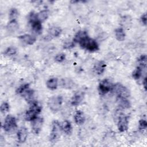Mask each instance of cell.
<instances>
[{"instance_id":"obj_1","label":"cell","mask_w":147,"mask_h":147,"mask_svg":"<svg viewBox=\"0 0 147 147\" xmlns=\"http://www.w3.org/2000/svg\"><path fill=\"white\" fill-rule=\"evenodd\" d=\"M29 104L30 107L25 113V118L26 121L32 122L41 112L42 106L37 101L34 100L30 102Z\"/></svg>"},{"instance_id":"obj_2","label":"cell","mask_w":147,"mask_h":147,"mask_svg":"<svg viewBox=\"0 0 147 147\" xmlns=\"http://www.w3.org/2000/svg\"><path fill=\"white\" fill-rule=\"evenodd\" d=\"M80 47L90 52H94L99 50V45L98 42L93 38L90 37H87L79 43Z\"/></svg>"},{"instance_id":"obj_3","label":"cell","mask_w":147,"mask_h":147,"mask_svg":"<svg viewBox=\"0 0 147 147\" xmlns=\"http://www.w3.org/2000/svg\"><path fill=\"white\" fill-rule=\"evenodd\" d=\"M111 91L116 94L118 98L127 99L130 96V91L127 87L119 83L113 84Z\"/></svg>"},{"instance_id":"obj_4","label":"cell","mask_w":147,"mask_h":147,"mask_svg":"<svg viewBox=\"0 0 147 147\" xmlns=\"http://www.w3.org/2000/svg\"><path fill=\"white\" fill-rule=\"evenodd\" d=\"M63 98L61 95H55L51 97L48 101V106L53 112L58 111L63 104Z\"/></svg>"},{"instance_id":"obj_5","label":"cell","mask_w":147,"mask_h":147,"mask_svg":"<svg viewBox=\"0 0 147 147\" xmlns=\"http://www.w3.org/2000/svg\"><path fill=\"white\" fill-rule=\"evenodd\" d=\"M61 124L59 121L55 120L52 123V129L49 135V141L52 143L56 142L61 136Z\"/></svg>"},{"instance_id":"obj_6","label":"cell","mask_w":147,"mask_h":147,"mask_svg":"<svg viewBox=\"0 0 147 147\" xmlns=\"http://www.w3.org/2000/svg\"><path fill=\"white\" fill-rule=\"evenodd\" d=\"M2 127L6 132H11L14 130L17 127L16 118L11 115H7L4 119Z\"/></svg>"},{"instance_id":"obj_7","label":"cell","mask_w":147,"mask_h":147,"mask_svg":"<svg viewBox=\"0 0 147 147\" xmlns=\"http://www.w3.org/2000/svg\"><path fill=\"white\" fill-rule=\"evenodd\" d=\"M113 84L109 79H105L99 83L98 90L99 94L102 96L106 95L111 91Z\"/></svg>"},{"instance_id":"obj_8","label":"cell","mask_w":147,"mask_h":147,"mask_svg":"<svg viewBox=\"0 0 147 147\" xmlns=\"http://www.w3.org/2000/svg\"><path fill=\"white\" fill-rule=\"evenodd\" d=\"M117 127L120 132L126 131L129 127L128 117L124 115H120L118 119Z\"/></svg>"},{"instance_id":"obj_9","label":"cell","mask_w":147,"mask_h":147,"mask_svg":"<svg viewBox=\"0 0 147 147\" xmlns=\"http://www.w3.org/2000/svg\"><path fill=\"white\" fill-rule=\"evenodd\" d=\"M43 122V118L39 117H37L33 121H32V129L33 132L35 134H38V133H40L42 129Z\"/></svg>"},{"instance_id":"obj_10","label":"cell","mask_w":147,"mask_h":147,"mask_svg":"<svg viewBox=\"0 0 147 147\" xmlns=\"http://www.w3.org/2000/svg\"><path fill=\"white\" fill-rule=\"evenodd\" d=\"M84 97V93L82 91L76 92L72 97L71 104L73 106H78L83 101Z\"/></svg>"},{"instance_id":"obj_11","label":"cell","mask_w":147,"mask_h":147,"mask_svg":"<svg viewBox=\"0 0 147 147\" xmlns=\"http://www.w3.org/2000/svg\"><path fill=\"white\" fill-rule=\"evenodd\" d=\"M19 39L21 41L26 45H33L36 41V37L34 36L29 34H25L19 36Z\"/></svg>"},{"instance_id":"obj_12","label":"cell","mask_w":147,"mask_h":147,"mask_svg":"<svg viewBox=\"0 0 147 147\" xmlns=\"http://www.w3.org/2000/svg\"><path fill=\"white\" fill-rule=\"evenodd\" d=\"M28 136V131L26 127H21L17 131V140L20 143H24L26 141Z\"/></svg>"},{"instance_id":"obj_13","label":"cell","mask_w":147,"mask_h":147,"mask_svg":"<svg viewBox=\"0 0 147 147\" xmlns=\"http://www.w3.org/2000/svg\"><path fill=\"white\" fill-rule=\"evenodd\" d=\"M106 68V64L105 62L103 60H100L98 61L94 66V72L97 75H102L105 71Z\"/></svg>"},{"instance_id":"obj_14","label":"cell","mask_w":147,"mask_h":147,"mask_svg":"<svg viewBox=\"0 0 147 147\" xmlns=\"http://www.w3.org/2000/svg\"><path fill=\"white\" fill-rule=\"evenodd\" d=\"M75 122L79 125H82L86 121V117L84 113L81 110H77L75 113L74 117Z\"/></svg>"},{"instance_id":"obj_15","label":"cell","mask_w":147,"mask_h":147,"mask_svg":"<svg viewBox=\"0 0 147 147\" xmlns=\"http://www.w3.org/2000/svg\"><path fill=\"white\" fill-rule=\"evenodd\" d=\"M88 37H89V36L86 31L79 30L75 34L72 40L74 41V42L75 44L76 43L79 44L80 41H82V40H83L84 39Z\"/></svg>"},{"instance_id":"obj_16","label":"cell","mask_w":147,"mask_h":147,"mask_svg":"<svg viewBox=\"0 0 147 147\" xmlns=\"http://www.w3.org/2000/svg\"><path fill=\"white\" fill-rule=\"evenodd\" d=\"M74 85V81L68 78H63L60 81V86L63 88L71 89Z\"/></svg>"},{"instance_id":"obj_17","label":"cell","mask_w":147,"mask_h":147,"mask_svg":"<svg viewBox=\"0 0 147 147\" xmlns=\"http://www.w3.org/2000/svg\"><path fill=\"white\" fill-rule=\"evenodd\" d=\"M42 22L39 21L38 20H36L32 23L31 27L32 29V31L36 34H40L42 33Z\"/></svg>"},{"instance_id":"obj_18","label":"cell","mask_w":147,"mask_h":147,"mask_svg":"<svg viewBox=\"0 0 147 147\" xmlns=\"http://www.w3.org/2000/svg\"><path fill=\"white\" fill-rule=\"evenodd\" d=\"M62 30L61 29L56 26H51L48 29V36L51 37H59L61 33Z\"/></svg>"},{"instance_id":"obj_19","label":"cell","mask_w":147,"mask_h":147,"mask_svg":"<svg viewBox=\"0 0 147 147\" xmlns=\"http://www.w3.org/2000/svg\"><path fill=\"white\" fill-rule=\"evenodd\" d=\"M61 130L64 132L66 134L69 135L72 133V127L71 122L68 120H64L61 123Z\"/></svg>"},{"instance_id":"obj_20","label":"cell","mask_w":147,"mask_h":147,"mask_svg":"<svg viewBox=\"0 0 147 147\" xmlns=\"http://www.w3.org/2000/svg\"><path fill=\"white\" fill-rule=\"evenodd\" d=\"M19 28V25L16 20H10L6 25V29L9 32L14 33Z\"/></svg>"},{"instance_id":"obj_21","label":"cell","mask_w":147,"mask_h":147,"mask_svg":"<svg viewBox=\"0 0 147 147\" xmlns=\"http://www.w3.org/2000/svg\"><path fill=\"white\" fill-rule=\"evenodd\" d=\"M47 88L51 90H55L58 86V79L56 78H52L49 79L46 82Z\"/></svg>"},{"instance_id":"obj_22","label":"cell","mask_w":147,"mask_h":147,"mask_svg":"<svg viewBox=\"0 0 147 147\" xmlns=\"http://www.w3.org/2000/svg\"><path fill=\"white\" fill-rule=\"evenodd\" d=\"M34 91L33 90L29 88L28 89H27L22 95L21 96H22V97L24 98V99L28 102V103H29L30 102H31L33 100V96H34Z\"/></svg>"},{"instance_id":"obj_23","label":"cell","mask_w":147,"mask_h":147,"mask_svg":"<svg viewBox=\"0 0 147 147\" xmlns=\"http://www.w3.org/2000/svg\"><path fill=\"white\" fill-rule=\"evenodd\" d=\"M115 36L116 39L119 41H122L125 38V33L123 28H118L115 30Z\"/></svg>"},{"instance_id":"obj_24","label":"cell","mask_w":147,"mask_h":147,"mask_svg":"<svg viewBox=\"0 0 147 147\" xmlns=\"http://www.w3.org/2000/svg\"><path fill=\"white\" fill-rule=\"evenodd\" d=\"M49 11L48 10H42L37 13V18L41 22L45 21L49 17Z\"/></svg>"},{"instance_id":"obj_25","label":"cell","mask_w":147,"mask_h":147,"mask_svg":"<svg viewBox=\"0 0 147 147\" xmlns=\"http://www.w3.org/2000/svg\"><path fill=\"white\" fill-rule=\"evenodd\" d=\"M143 70L144 68H141V67L137 66L132 73V77L133 78V79L136 80H140L142 77Z\"/></svg>"},{"instance_id":"obj_26","label":"cell","mask_w":147,"mask_h":147,"mask_svg":"<svg viewBox=\"0 0 147 147\" xmlns=\"http://www.w3.org/2000/svg\"><path fill=\"white\" fill-rule=\"evenodd\" d=\"M118 105L122 109H129L130 107V103L127 99H122V98H118Z\"/></svg>"},{"instance_id":"obj_27","label":"cell","mask_w":147,"mask_h":147,"mask_svg":"<svg viewBox=\"0 0 147 147\" xmlns=\"http://www.w3.org/2000/svg\"><path fill=\"white\" fill-rule=\"evenodd\" d=\"M146 60H147V58H146V55H141L137 60V63L138 64V66L141 67L144 69H145L146 67V64H147Z\"/></svg>"},{"instance_id":"obj_28","label":"cell","mask_w":147,"mask_h":147,"mask_svg":"<svg viewBox=\"0 0 147 147\" xmlns=\"http://www.w3.org/2000/svg\"><path fill=\"white\" fill-rule=\"evenodd\" d=\"M29 87V84L28 83H25L20 86H19L17 90H16V92L18 95H22L27 89H28Z\"/></svg>"},{"instance_id":"obj_29","label":"cell","mask_w":147,"mask_h":147,"mask_svg":"<svg viewBox=\"0 0 147 147\" xmlns=\"http://www.w3.org/2000/svg\"><path fill=\"white\" fill-rule=\"evenodd\" d=\"M18 16V11L17 9L15 7H13L10 10L9 17L10 20H16L17 17Z\"/></svg>"},{"instance_id":"obj_30","label":"cell","mask_w":147,"mask_h":147,"mask_svg":"<svg viewBox=\"0 0 147 147\" xmlns=\"http://www.w3.org/2000/svg\"><path fill=\"white\" fill-rule=\"evenodd\" d=\"M17 53V49L14 47H8L4 52V55L6 56H11L16 55Z\"/></svg>"},{"instance_id":"obj_31","label":"cell","mask_w":147,"mask_h":147,"mask_svg":"<svg viewBox=\"0 0 147 147\" xmlns=\"http://www.w3.org/2000/svg\"><path fill=\"white\" fill-rule=\"evenodd\" d=\"M10 109V106L9 104L6 102H3L1 106H0V110L2 113L5 114L6 113L8 112Z\"/></svg>"},{"instance_id":"obj_32","label":"cell","mask_w":147,"mask_h":147,"mask_svg":"<svg viewBox=\"0 0 147 147\" xmlns=\"http://www.w3.org/2000/svg\"><path fill=\"white\" fill-rule=\"evenodd\" d=\"M75 43L73 40L72 41L68 40L64 42L63 47L65 49H69L74 48L75 47Z\"/></svg>"},{"instance_id":"obj_33","label":"cell","mask_w":147,"mask_h":147,"mask_svg":"<svg viewBox=\"0 0 147 147\" xmlns=\"http://www.w3.org/2000/svg\"><path fill=\"white\" fill-rule=\"evenodd\" d=\"M147 127V122L145 119H141L138 122V129L140 131L146 130Z\"/></svg>"},{"instance_id":"obj_34","label":"cell","mask_w":147,"mask_h":147,"mask_svg":"<svg viewBox=\"0 0 147 147\" xmlns=\"http://www.w3.org/2000/svg\"><path fill=\"white\" fill-rule=\"evenodd\" d=\"M54 59L57 63H61L65 59V55L63 53H58L55 56Z\"/></svg>"},{"instance_id":"obj_35","label":"cell","mask_w":147,"mask_h":147,"mask_svg":"<svg viewBox=\"0 0 147 147\" xmlns=\"http://www.w3.org/2000/svg\"><path fill=\"white\" fill-rule=\"evenodd\" d=\"M140 21L144 25H146V22H147V17H146V13H144L140 17Z\"/></svg>"},{"instance_id":"obj_36","label":"cell","mask_w":147,"mask_h":147,"mask_svg":"<svg viewBox=\"0 0 147 147\" xmlns=\"http://www.w3.org/2000/svg\"><path fill=\"white\" fill-rule=\"evenodd\" d=\"M142 85L144 86V87L145 90H146V76L144 78V79L142 80Z\"/></svg>"}]
</instances>
